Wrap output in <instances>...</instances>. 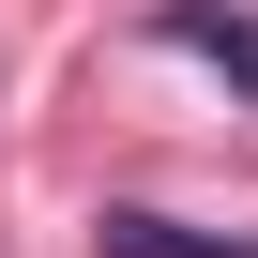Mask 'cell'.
<instances>
[{"label": "cell", "mask_w": 258, "mask_h": 258, "mask_svg": "<svg viewBox=\"0 0 258 258\" xmlns=\"http://www.w3.org/2000/svg\"><path fill=\"white\" fill-rule=\"evenodd\" d=\"M152 31H167V46H198V61H228V76L258 91V16H213V0H167Z\"/></svg>", "instance_id": "cell-1"}, {"label": "cell", "mask_w": 258, "mask_h": 258, "mask_svg": "<svg viewBox=\"0 0 258 258\" xmlns=\"http://www.w3.org/2000/svg\"><path fill=\"white\" fill-rule=\"evenodd\" d=\"M106 258H258V243H213V228H167V213H106Z\"/></svg>", "instance_id": "cell-2"}]
</instances>
